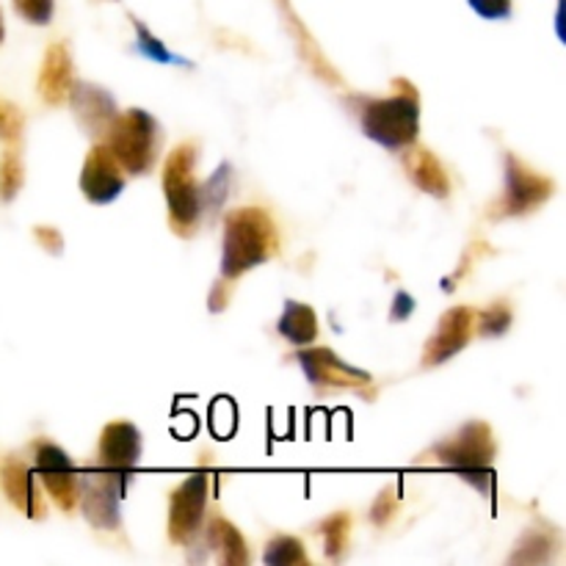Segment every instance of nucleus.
I'll use <instances>...</instances> for the list:
<instances>
[{"label":"nucleus","mask_w":566,"mask_h":566,"mask_svg":"<svg viewBox=\"0 0 566 566\" xmlns=\"http://www.w3.org/2000/svg\"><path fill=\"white\" fill-rule=\"evenodd\" d=\"M193 166H197V147L180 144L175 153L166 158L164 166V197L169 208V224L180 238L193 235L199 224V186L193 180Z\"/></svg>","instance_id":"nucleus-5"},{"label":"nucleus","mask_w":566,"mask_h":566,"mask_svg":"<svg viewBox=\"0 0 566 566\" xmlns=\"http://www.w3.org/2000/svg\"><path fill=\"white\" fill-rule=\"evenodd\" d=\"M412 313H415V298L409 296L407 291H398L396 298H392L390 318H392V321H407Z\"/></svg>","instance_id":"nucleus-32"},{"label":"nucleus","mask_w":566,"mask_h":566,"mask_svg":"<svg viewBox=\"0 0 566 566\" xmlns=\"http://www.w3.org/2000/svg\"><path fill=\"white\" fill-rule=\"evenodd\" d=\"M11 3H14L17 14L31 25H48L53 20L55 0H11Z\"/></svg>","instance_id":"nucleus-28"},{"label":"nucleus","mask_w":566,"mask_h":566,"mask_svg":"<svg viewBox=\"0 0 566 566\" xmlns=\"http://www.w3.org/2000/svg\"><path fill=\"white\" fill-rule=\"evenodd\" d=\"M280 254V230L263 208H238L224 219L221 280L235 282L247 271Z\"/></svg>","instance_id":"nucleus-1"},{"label":"nucleus","mask_w":566,"mask_h":566,"mask_svg":"<svg viewBox=\"0 0 566 566\" xmlns=\"http://www.w3.org/2000/svg\"><path fill=\"white\" fill-rule=\"evenodd\" d=\"M407 175L423 193L437 199L451 197V177L442 169L440 158L426 147H412L407 155Z\"/></svg>","instance_id":"nucleus-17"},{"label":"nucleus","mask_w":566,"mask_h":566,"mask_svg":"<svg viewBox=\"0 0 566 566\" xmlns=\"http://www.w3.org/2000/svg\"><path fill=\"white\" fill-rule=\"evenodd\" d=\"M142 431L127 420L108 423L99 434L97 459L99 468L116 470V473H130L142 459Z\"/></svg>","instance_id":"nucleus-14"},{"label":"nucleus","mask_w":566,"mask_h":566,"mask_svg":"<svg viewBox=\"0 0 566 566\" xmlns=\"http://www.w3.org/2000/svg\"><path fill=\"white\" fill-rule=\"evenodd\" d=\"M398 94L385 99H363L359 125L363 133L385 149H403L418 142L420 103L418 92L401 77L396 81Z\"/></svg>","instance_id":"nucleus-2"},{"label":"nucleus","mask_w":566,"mask_h":566,"mask_svg":"<svg viewBox=\"0 0 566 566\" xmlns=\"http://www.w3.org/2000/svg\"><path fill=\"white\" fill-rule=\"evenodd\" d=\"M111 155L122 171L127 175H147L155 166L160 147V127L153 114L142 108H130L125 114H116L114 125L105 133Z\"/></svg>","instance_id":"nucleus-4"},{"label":"nucleus","mask_w":566,"mask_h":566,"mask_svg":"<svg viewBox=\"0 0 566 566\" xmlns=\"http://www.w3.org/2000/svg\"><path fill=\"white\" fill-rule=\"evenodd\" d=\"M70 105L72 114H75L77 125L88 133L92 138H103L108 133V127L116 119V99L114 94L105 92L103 86H94L88 81H72L70 86Z\"/></svg>","instance_id":"nucleus-13"},{"label":"nucleus","mask_w":566,"mask_h":566,"mask_svg":"<svg viewBox=\"0 0 566 566\" xmlns=\"http://www.w3.org/2000/svg\"><path fill=\"white\" fill-rule=\"evenodd\" d=\"M396 509H398V492L385 490L379 495V501L374 503V509H370V520H374L376 525H387L392 520V514H396Z\"/></svg>","instance_id":"nucleus-30"},{"label":"nucleus","mask_w":566,"mask_h":566,"mask_svg":"<svg viewBox=\"0 0 566 566\" xmlns=\"http://www.w3.org/2000/svg\"><path fill=\"white\" fill-rule=\"evenodd\" d=\"M230 186H232V166L221 164L216 169V175L199 188V210L202 213H216V210L224 205V199L230 197Z\"/></svg>","instance_id":"nucleus-20"},{"label":"nucleus","mask_w":566,"mask_h":566,"mask_svg":"<svg viewBox=\"0 0 566 566\" xmlns=\"http://www.w3.org/2000/svg\"><path fill=\"white\" fill-rule=\"evenodd\" d=\"M133 28H136V36H138V50H142L147 59L158 61V64H177V55L169 53V50L164 48V42H158V36H153V31H149L144 22L133 20Z\"/></svg>","instance_id":"nucleus-27"},{"label":"nucleus","mask_w":566,"mask_h":566,"mask_svg":"<svg viewBox=\"0 0 566 566\" xmlns=\"http://www.w3.org/2000/svg\"><path fill=\"white\" fill-rule=\"evenodd\" d=\"M348 531H352V517H348L346 512L332 514V517H326L324 523L318 525V534L324 536V551L332 562H337V558L346 553Z\"/></svg>","instance_id":"nucleus-21"},{"label":"nucleus","mask_w":566,"mask_h":566,"mask_svg":"<svg viewBox=\"0 0 566 566\" xmlns=\"http://www.w3.org/2000/svg\"><path fill=\"white\" fill-rule=\"evenodd\" d=\"M205 545L213 551V556L227 566H243L249 564V551L247 542H243L241 531L224 517H213L208 525V534H205Z\"/></svg>","instance_id":"nucleus-18"},{"label":"nucleus","mask_w":566,"mask_h":566,"mask_svg":"<svg viewBox=\"0 0 566 566\" xmlns=\"http://www.w3.org/2000/svg\"><path fill=\"white\" fill-rule=\"evenodd\" d=\"M227 304H230V282L221 280L219 285H216L213 291H210L208 310H210V313H221V310H224Z\"/></svg>","instance_id":"nucleus-33"},{"label":"nucleus","mask_w":566,"mask_h":566,"mask_svg":"<svg viewBox=\"0 0 566 566\" xmlns=\"http://www.w3.org/2000/svg\"><path fill=\"white\" fill-rule=\"evenodd\" d=\"M81 191L92 205H111L125 191V175L116 158L111 155L108 144H94L81 169Z\"/></svg>","instance_id":"nucleus-11"},{"label":"nucleus","mask_w":566,"mask_h":566,"mask_svg":"<svg viewBox=\"0 0 566 566\" xmlns=\"http://www.w3.org/2000/svg\"><path fill=\"white\" fill-rule=\"evenodd\" d=\"M130 473L116 470H81L77 473V503L83 517L97 531H116L122 525V497Z\"/></svg>","instance_id":"nucleus-6"},{"label":"nucleus","mask_w":566,"mask_h":566,"mask_svg":"<svg viewBox=\"0 0 566 566\" xmlns=\"http://www.w3.org/2000/svg\"><path fill=\"white\" fill-rule=\"evenodd\" d=\"M497 457V442L492 429L484 420H470L453 437L442 440L434 448V459L453 473L462 475L470 486H475L484 495L495 492V473L492 462Z\"/></svg>","instance_id":"nucleus-3"},{"label":"nucleus","mask_w":566,"mask_h":566,"mask_svg":"<svg viewBox=\"0 0 566 566\" xmlns=\"http://www.w3.org/2000/svg\"><path fill=\"white\" fill-rule=\"evenodd\" d=\"M276 332H280L291 346L304 348L310 346V343H315V337H318V315H315V310L310 307V304L287 298L285 310H282L280 321H276Z\"/></svg>","instance_id":"nucleus-19"},{"label":"nucleus","mask_w":566,"mask_h":566,"mask_svg":"<svg viewBox=\"0 0 566 566\" xmlns=\"http://www.w3.org/2000/svg\"><path fill=\"white\" fill-rule=\"evenodd\" d=\"M22 127H25V116L17 108L14 103H6L0 99V142H6L9 147H17L22 138Z\"/></svg>","instance_id":"nucleus-26"},{"label":"nucleus","mask_w":566,"mask_h":566,"mask_svg":"<svg viewBox=\"0 0 566 566\" xmlns=\"http://www.w3.org/2000/svg\"><path fill=\"white\" fill-rule=\"evenodd\" d=\"M263 562L269 566H296V564H310L307 551L298 539L293 536H274L265 547Z\"/></svg>","instance_id":"nucleus-23"},{"label":"nucleus","mask_w":566,"mask_h":566,"mask_svg":"<svg viewBox=\"0 0 566 566\" xmlns=\"http://www.w3.org/2000/svg\"><path fill=\"white\" fill-rule=\"evenodd\" d=\"M468 3L484 20H509L512 17V0H468Z\"/></svg>","instance_id":"nucleus-29"},{"label":"nucleus","mask_w":566,"mask_h":566,"mask_svg":"<svg viewBox=\"0 0 566 566\" xmlns=\"http://www.w3.org/2000/svg\"><path fill=\"white\" fill-rule=\"evenodd\" d=\"M22 182H25V169H22L20 153L14 147H9L0 155V199L11 202L20 193Z\"/></svg>","instance_id":"nucleus-24"},{"label":"nucleus","mask_w":566,"mask_h":566,"mask_svg":"<svg viewBox=\"0 0 566 566\" xmlns=\"http://www.w3.org/2000/svg\"><path fill=\"white\" fill-rule=\"evenodd\" d=\"M208 509V475L191 473L169 497V539L188 545L197 539Z\"/></svg>","instance_id":"nucleus-8"},{"label":"nucleus","mask_w":566,"mask_h":566,"mask_svg":"<svg viewBox=\"0 0 566 566\" xmlns=\"http://www.w3.org/2000/svg\"><path fill=\"white\" fill-rule=\"evenodd\" d=\"M553 551H556V542L545 531H528L520 539L517 551L512 553L509 564H542L553 556Z\"/></svg>","instance_id":"nucleus-22"},{"label":"nucleus","mask_w":566,"mask_h":566,"mask_svg":"<svg viewBox=\"0 0 566 566\" xmlns=\"http://www.w3.org/2000/svg\"><path fill=\"white\" fill-rule=\"evenodd\" d=\"M475 332V310L473 307H451L440 318L434 335L429 337L423 352V368H440L448 359L457 357L470 343Z\"/></svg>","instance_id":"nucleus-12"},{"label":"nucleus","mask_w":566,"mask_h":566,"mask_svg":"<svg viewBox=\"0 0 566 566\" xmlns=\"http://www.w3.org/2000/svg\"><path fill=\"white\" fill-rule=\"evenodd\" d=\"M503 164H506V193L492 208V219H520V216L534 213L556 191V182L551 177L531 171L517 155L506 153Z\"/></svg>","instance_id":"nucleus-7"},{"label":"nucleus","mask_w":566,"mask_h":566,"mask_svg":"<svg viewBox=\"0 0 566 566\" xmlns=\"http://www.w3.org/2000/svg\"><path fill=\"white\" fill-rule=\"evenodd\" d=\"M3 36H6V28H3V17H0V42H3Z\"/></svg>","instance_id":"nucleus-34"},{"label":"nucleus","mask_w":566,"mask_h":566,"mask_svg":"<svg viewBox=\"0 0 566 566\" xmlns=\"http://www.w3.org/2000/svg\"><path fill=\"white\" fill-rule=\"evenodd\" d=\"M33 238H36L39 247L48 254H53V258H59V254L64 252V238H61V232L55 230V227H36V230H33Z\"/></svg>","instance_id":"nucleus-31"},{"label":"nucleus","mask_w":566,"mask_h":566,"mask_svg":"<svg viewBox=\"0 0 566 566\" xmlns=\"http://www.w3.org/2000/svg\"><path fill=\"white\" fill-rule=\"evenodd\" d=\"M509 326H512L509 304L495 302L486 310H481V313H475V332H479V337H501L506 335Z\"/></svg>","instance_id":"nucleus-25"},{"label":"nucleus","mask_w":566,"mask_h":566,"mask_svg":"<svg viewBox=\"0 0 566 566\" xmlns=\"http://www.w3.org/2000/svg\"><path fill=\"white\" fill-rule=\"evenodd\" d=\"M0 486H3L11 506L20 509L25 517L44 520L48 506H44L42 492H39L36 479H33V470L25 462H20L14 457L3 459V464H0Z\"/></svg>","instance_id":"nucleus-15"},{"label":"nucleus","mask_w":566,"mask_h":566,"mask_svg":"<svg viewBox=\"0 0 566 566\" xmlns=\"http://www.w3.org/2000/svg\"><path fill=\"white\" fill-rule=\"evenodd\" d=\"M72 55L70 48L64 42H53L44 53L42 61V72H39V97L44 99L48 105H61L70 94L72 86Z\"/></svg>","instance_id":"nucleus-16"},{"label":"nucleus","mask_w":566,"mask_h":566,"mask_svg":"<svg viewBox=\"0 0 566 566\" xmlns=\"http://www.w3.org/2000/svg\"><path fill=\"white\" fill-rule=\"evenodd\" d=\"M304 376L313 387H337V390H354V387H368L370 374L363 368L343 363L332 348H298L296 354Z\"/></svg>","instance_id":"nucleus-10"},{"label":"nucleus","mask_w":566,"mask_h":566,"mask_svg":"<svg viewBox=\"0 0 566 566\" xmlns=\"http://www.w3.org/2000/svg\"><path fill=\"white\" fill-rule=\"evenodd\" d=\"M33 459H36V475L50 492L61 512H75L77 506V470L72 459L66 457L64 448L53 446L48 440H39L33 446Z\"/></svg>","instance_id":"nucleus-9"}]
</instances>
